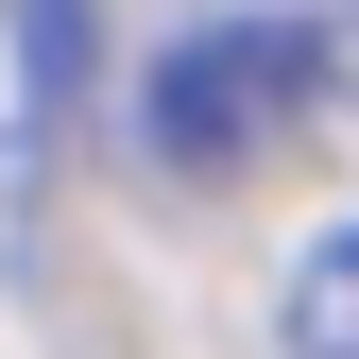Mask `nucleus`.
I'll list each match as a JSON object with an SVG mask.
<instances>
[{
	"label": "nucleus",
	"instance_id": "obj_1",
	"mask_svg": "<svg viewBox=\"0 0 359 359\" xmlns=\"http://www.w3.org/2000/svg\"><path fill=\"white\" fill-rule=\"evenodd\" d=\"M308 103H325V34H291V18H222L189 52H154V154L171 171H257Z\"/></svg>",
	"mask_w": 359,
	"mask_h": 359
},
{
	"label": "nucleus",
	"instance_id": "obj_2",
	"mask_svg": "<svg viewBox=\"0 0 359 359\" xmlns=\"http://www.w3.org/2000/svg\"><path fill=\"white\" fill-rule=\"evenodd\" d=\"M274 342H291V359H359V222H325V240L291 257V291H274Z\"/></svg>",
	"mask_w": 359,
	"mask_h": 359
}]
</instances>
